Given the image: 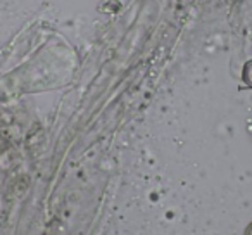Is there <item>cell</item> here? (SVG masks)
Wrapping results in <instances>:
<instances>
[{"label": "cell", "mask_w": 252, "mask_h": 235, "mask_svg": "<svg viewBox=\"0 0 252 235\" xmlns=\"http://www.w3.org/2000/svg\"><path fill=\"white\" fill-rule=\"evenodd\" d=\"M245 235H252V223L247 227V230H245Z\"/></svg>", "instance_id": "6da1fadb"}]
</instances>
